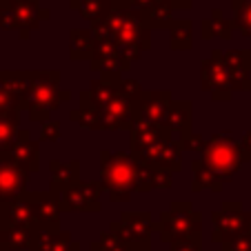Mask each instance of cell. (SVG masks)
Masks as SVG:
<instances>
[{
  "mask_svg": "<svg viewBox=\"0 0 251 251\" xmlns=\"http://www.w3.org/2000/svg\"><path fill=\"white\" fill-rule=\"evenodd\" d=\"M174 174L142 165L129 151H100V185L114 202H129L133 194L169 189Z\"/></svg>",
  "mask_w": 251,
  "mask_h": 251,
  "instance_id": "1",
  "label": "cell"
},
{
  "mask_svg": "<svg viewBox=\"0 0 251 251\" xmlns=\"http://www.w3.org/2000/svg\"><path fill=\"white\" fill-rule=\"evenodd\" d=\"M96 25L118 45L120 51L131 62L140 60L153 45V31L142 23L140 9H136L129 0H111L107 16Z\"/></svg>",
  "mask_w": 251,
  "mask_h": 251,
  "instance_id": "2",
  "label": "cell"
},
{
  "mask_svg": "<svg viewBox=\"0 0 251 251\" xmlns=\"http://www.w3.org/2000/svg\"><path fill=\"white\" fill-rule=\"evenodd\" d=\"M69 118L89 131H129L136 123V102H131L118 91L98 109L78 107L69 114Z\"/></svg>",
  "mask_w": 251,
  "mask_h": 251,
  "instance_id": "3",
  "label": "cell"
},
{
  "mask_svg": "<svg viewBox=\"0 0 251 251\" xmlns=\"http://www.w3.org/2000/svg\"><path fill=\"white\" fill-rule=\"evenodd\" d=\"M69 98H71L69 91L60 89V71L58 69L33 71L25 111L29 114L31 123H45Z\"/></svg>",
  "mask_w": 251,
  "mask_h": 251,
  "instance_id": "4",
  "label": "cell"
},
{
  "mask_svg": "<svg viewBox=\"0 0 251 251\" xmlns=\"http://www.w3.org/2000/svg\"><path fill=\"white\" fill-rule=\"evenodd\" d=\"M198 162L225 185L242 169L245 160H242V153H240V142L229 131L211 133L207 138V142H204V149L200 153Z\"/></svg>",
  "mask_w": 251,
  "mask_h": 251,
  "instance_id": "5",
  "label": "cell"
},
{
  "mask_svg": "<svg viewBox=\"0 0 251 251\" xmlns=\"http://www.w3.org/2000/svg\"><path fill=\"white\" fill-rule=\"evenodd\" d=\"M156 231L162 242L171 245L176 240L200 236L202 231V213L196 211L189 200H174L167 211H162L156 223Z\"/></svg>",
  "mask_w": 251,
  "mask_h": 251,
  "instance_id": "6",
  "label": "cell"
},
{
  "mask_svg": "<svg viewBox=\"0 0 251 251\" xmlns=\"http://www.w3.org/2000/svg\"><path fill=\"white\" fill-rule=\"evenodd\" d=\"M51 11L40 7V0H2L0 5V29L20 33V40H29L38 31L43 20H49Z\"/></svg>",
  "mask_w": 251,
  "mask_h": 251,
  "instance_id": "7",
  "label": "cell"
},
{
  "mask_svg": "<svg viewBox=\"0 0 251 251\" xmlns=\"http://www.w3.org/2000/svg\"><path fill=\"white\" fill-rule=\"evenodd\" d=\"M109 231H114L120 240L127 245V249H151V236L156 231L149 211H125L120 218L109 225Z\"/></svg>",
  "mask_w": 251,
  "mask_h": 251,
  "instance_id": "8",
  "label": "cell"
},
{
  "mask_svg": "<svg viewBox=\"0 0 251 251\" xmlns=\"http://www.w3.org/2000/svg\"><path fill=\"white\" fill-rule=\"evenodd\" d=\"M131 136V147L129 153L142 165L153 167L156 165L158 153L162 151L165 142L169 140L171 131L165 125H147V123H133V127L129 129Z\"/></svg>",
  "mask_w": 251,
  "mask_h": 251,
  "instance_id": "9",
  "label": "cell"
},
{
  "mask_svg": "<svg viewBox=\"0 0 251 251\" xmlns=\"http://www.w3.org/2000/svg\"><path fill=\"white\" fill-rule=\"evenodd\" d=\"M91 31H94V56L89 58V67L96 74H127L131 69L133 62L120 51V47L114 40L98 27V25H91Z\"/></svg>",
  "mask_w": 251,
  "mask_h": 251,
  "instance_id": "10",
  "label": "cell"
},
{
  "mask_svg": "<svg viewBox=\"0 0 251 251\" xmlns=\"http://www.w3.org/2000/svg\"><path fill=\"white\" fill-rule=\"evenodd\" d=\"M213 242H225L245 231H251V213L242 209L240 200H225L218 211L211 213Z\"/></svg>",
  "mask_w": 251,
  "mask_h": 251,
  "instance_id": "11",
  "label": "cell"
},
{
  "mask_svg": "<svg viewBox=\"0 0 251 251\" xmlns=\"http://www.w3.org/2000/svg\"><path fill=\"white\" fill-rule=\"evenodd\" d=\"M200 87L204 91H209V96L213 100H218V102H229L233 98V89L231 82H229L227 69H225L220 49H213L209 53V58H204L200 62Z\"/></svg>",
  "mask_w": 251,
  "mask_h": 251,
  "instance_id": "12",
  "label": "cell"
},
{
  "mask_svg": "<svg viewBox=\"0 0 251 251\" xmlns=\"http://www.w3.org/2000/svg\"><path fill=\"white\" fill-rule=\"evenodd\" d=\"M102 185L89 180H78L74 187L58 194L62 213H98L102 209Z\"/></svg>",
  "mask_w": 251,
  "mask_h": 251,
  "instance_id": "13",
  "label": "cell"
},
{
  "mask_svg": "<svg viewBox=\"0 0 251 251\" xmlns=\"http://www.w3.org/2000/svg\"><path fill=\"white\" fill-rule=\"evenodd\" d=\"M33 71H0V114L2 111H23L27 104L29 85Z\"/></svg>",
  "mask_w": 251,
  "mask_h": 251,
  "instance_id": "14",
  "label": "cell"
},
{
  "mask_svg": "<svg viewBox=\"0 0 251 251\" xmlns=\"http://www.w3.org/2000/svg\"><path fill=\"white\" fill-rule=\"evenodd\" d=\"M2 156L27 169L29 174H36L40 171V140H33L27 129H20L14 140L5 147Z\"/></svg>",
  "mask_w": 251,
  "mask_h": 251,
  "instance_id": "15",
  "label": "cell"
},
{
  "mask_svg": "<svg viewBox=\"0 0 251 251\" xmlns=\"http://www.w3.org/2000/svg\"><path fill=\"white\" fill-rule=\"evenodd\" d=\"M169 104H171V91L167 89L142 91L140 100L136 102V123L165 125Z\"/></svg>",
  "mask_w": 251,
  "mask_h": 251,
  "instance_id": "16",
  "label": "cell"
},
{
  "mask_svg": "<svg viewBox=\"0 0 251 251\" xmlns=\"http://www.w3.org/2000/svg\"><path fill=\"white\" fill-rule=\"evenodd\" d=\"M31 204V216L36 227H49V229H60V216L62 209L58 202V196L51 191H25Z\"/></svg>",
  "mask_w": 251,
  "mask_h": 251,
  "instance_id": "17",
  "label": "cell"
},
{
  "mask_svg": "<svg viewBox=\"0 0 251 251\" xmlns=\"http://www.w3.org/2000/svg\"><path fill=\"white\" fill-rule=\"evenodd\" d=\"M27 251H80V242L74 240L69 231L36 227Z\"/></svg>",
  "mask_w": 251,
  "mask_h": 251,
  "instance_id": "18",
  "label": "cell"
},
{
  "mask_svg": "<svg viewBox=\"0 0 251 251\" xmlns=\"http://www.w3.org/2000/svg\"><path fill=\"white\" fill-rule=\"evenodd\" d=\"M225 69L233 91H247L251 76V51L249 49H229L223 53Z\"/></svg>",
  "mask_w": 251,
  "mask_h": 251,
  "instance_id": "19",
  "label": "cell"
},
{
  "mask_svg": "<svg viewBox=\"0 0 251 251\" xmlns=\"http://www.w3.org/2000/svg\"><path fill=\"white\" fill-rule=\"evenodd\" d=\"M14 225L36 227L33 216H31V204H29V198L25 191L14 196V198L0 200V229L14 227Z\"/></svg>",
  "mask_w": 251,
  "mask_h": 251,
  "instance_id": "20",
  "label": "cell"
},
{
  "mask_svg": "<svg viewBox=\"0 0 251 251\" xmlns=\"http://www.w3.org/2000/svg\"><path fill=\"white\" fill-rule=\"evenodd\" d=\"M29 176L31 174L27 169L11 162L9 158L0 156V200L14 198V196L27 191Z\"/></svg>",
  "mask_w": 251,
  "mask_h": 251,
  "instance_id": "21",
  "label": "cell"
},
{
  "mask_svg": "<svg viewBox=\"0 0 251 251\" xmlns=\"http://www.w3.org/2000/svg\"><path fill=\"white\" fill-rule=\"evenodd\" d=\"M49 171H51V180H49V191L51 194H62L69 187H74L80 180V160H69V162H60V160H51L49 162Z\"/></svg>",
  "mask_w": 251,
  "mask_h": 251,
  "instance_id": "22",
  "label": "cell"
},
{
  "mask_svg": "<svg viewBox=\"0 0 251 251\" xmlns=\"http://www.w3.org/2000/svg\"><path fill=\"white\" fill-rule=\"evenodd\" d=\"M191 118H194V102L191 100H171L165 127L176 136H185L187 131H191Z\"/></svg>",
  "mask_w": 251,
  "mask_h": 251,
  "instance_id": "23",
  "label": "cell"
},
{
  "mask_svg": "<svg viewBox=\"0 0 251 251\" xmlns=\"http://www.w3.org/2000/svg\"><path fill=\"white\" fill-rule=\"evenodd\" d=\"M233 20L225 18V14L216 7L211 11L209 18H204L200 23V38L202 40H213V38H220V40H231L233 36Z\"/></svg>",
  "mask_w": 251,
  "mask_h": 251,
  "instance_id": "24",
  "label": "cell"
},
{
  "mask_svg": "<svg viewBox=\"0 0 251 251\" xmlns=\"http://www.w3.org/2000/svg\"><path fill=\"white\" fill-rule=\"evenodd\" d=\"M182 153H185V149H182L180 136L171 133L169 140H167L165 147H162V151L158 153L153 167L167 171V174H178V171H182Z\"/></svg>",
  "mask_w": 251,
  "mask_h": 251,
  "instance_id": "25",
  "label": "cell"
},
{
  "mask_svg": "<svg viewBox=\"0 0 251 251\" xmlns=\"http://www.w3.org/2000/svg\"><path fill=\"white\" fill-rule=\"evenodd\" d=\"M94 31L91 29H71L69 31V58L76 62H82L94 56Z\"/></svg>",
  "mask_w": 251,
  "mask_h": 251,
  "instance_id": "26",
  "label": "cell"
},
{
  "mask_svg": "<svg viewBox=\"0 0 251 251\" xmlns=\"http://www.w3.org/2000/svg\"><path fill=\"white\" fill-rule=\"evenodd\" d=\"M33 229H36V227H20V225L0 229V251H23V249H29V245H31V236H33Z\"/></svg>",
  "mask_w": 251,
  "mask_h": 251,
  "instance_id": "27",
  "label": "cell"
},
{
  "mask_svg": "<svg viewBox=\"0 0 251 251\" xmlns=\"http://www.w3.org/2000/svg\"><path fill=\"white\" fill-rule=\"evenodd\" d=\"M176 11L171 9L167 2H156L153 7H147V9H140V16H142V23L147 25L151 31H158V29H169L171 25H174V20H176Z\"/></svg>",
  "mask_w": 251,
  "mask_h": 251,
  "instance_id": "28",
  "label": "cell"
},
{
  "mask_svg": "<svg viewBox=\"0 0 251 251\" xmlns=\"http://www.w3.org/2000/svg\"><path fill=\"white\" fill-rule=\"evenodd\" d=\"M167 31H169V47L174 51H189L194 47V23L191 20H174V25Z\"/></svg>",
  "mask_w": 251,
  "mask_h": 251,
  "instance_id": "29",
  "label": "cell"
},
{
  "mask_svg": "<svg viewBox=\"0 0 251 251\" xmlns=\"http://www.w3.org/2000/svg\"><path fill=\"white\" fill-rule=\"evenodd\" d=\"M111 7V0H69V9H76L91 25L100 23L107 16Z\"/></svg>",
  "mask_w": 251,
  "mask_h": 251,
  "instance_id": "30",
  "label": "cell"
},
{
  "mask_svg": "<svg viewBox=\"0 0 251 251\" xmlns=\"http://www.w3.org/2000/svg\"><path fill=\"white\" fill-rule=\"evenodd\" d=\"M191 169H194V182H191V191L194 194H198V191H211V194H220L223 191V182L216 178L213 174H209L207 169H204L202 165L198 162V158H196L194 162H191Z\"/></svg>",
  "mask_w": 251,
  "mask_h": 251,
  "instance_id": "31",
  "label": "cell"
},
{
  "mask_svg": "<svg viewBox=\"0 0 251 251\" xmlns=\"http://www.w3.org/2000/svg\"><path fill=\"white\" fill-rule=\"evenodd\" d=\"M233 11V29L251 38V0H229Z\"/></svg>",
  "mask_w": 251,
  "mask_h": 251,
  "instance_id": "32",
  "label": "cell"
},
{
  "mask_svg": "<svg viewBox=\"0 0 251 251\" xmlns=\"http://www.w3.org/2000/svg\"><path fill=\"white\" fill-rule=\"evenodd\" d=\"M20 131V111H2L0 114V149L5 147L16 138Z\"/></svg>",
  "mask_w": 251,
  "mask_h": 251,
  "instance_id": "33",
  "label": "cell"
},
{
  "mask_svg": "<svg viewBox=\"0 0 251 251\" xmlns=\"http://www.w3.org/2000/svg\"><path fill=\"white\" fill-rule=\"evenodd\" d=\"M91 251H127V245L114 231H102L91 242Z\"/></svg>",
  "mask_w": 251,
  "mask_h": 251,
  "instance_id": "34",
  "label": "cell"
},
{
  "mask_svg": "<svg viewBox=\"0 0 251 251\" xmlns=\"http://www.w3.org/2000/svg\"><path fill=\"white\" fill-rule=\"evenodd\" d=\"M43 127H40V136H38V140L40 142H58L60 140V136H62V125L58 123V120H51V118H47L45 123H40Z\"/></svg>",
  "mask_w": 251,
  "mask_h": 251,
  "instance_id": "35",
  "label": "cell"
},
{
  "mask_svg": "<svg viewBox=\"0 0 251 251\" xmlns=\"http://www.w3.org/2000/svg\"><path fill=\"white\" fill-rule=\"evenodd\" d=\"M220 251H251V231H245L236 238L220 242Z\"/></svg>",
  "mask_w": 251,
  "mask_h": 251,
  "instance_id": "36",
  "label": "cell"
},
{
  "mask_svg": "<svg viewBox=\"0 0 251 251\" xmlns=\"http://www.w3.org/2000/svg\"><path fill=\"white\" fill-rule=\"evenodd\" d=\"M120 94L125 96V98H129L131 102H138L142 96V85L138 80H133V78H120V85H118Z\"/></svg>",
  "mask_w": 251,
  "mask_h": 251,
  "instance_id": "37",
  "label": "cell"
},
{
  "mask_svg": "<svg viewBox=\"0 0 251 251\" xmlns=\"http://www.w3.org/2000/svg\"><path fill=\"white\" fill-rule=\"evenodd\" d=\"M180 142H182V149H185V151H191V153H202L207 138L200 136V133H196V131H187L185 136H180Z\"/></svg>",
  "mask_w": 251,
  "mask_h": 251,
  "instance_id": "38",
  "label": "cell"
},
{
  "mask_svg": "<svg viewBox=\"0 0 251 251\" xmlns=\"http://www.w3.org/2000/svg\"><path fill=\"white\" fill-rule=\"evenodd\" d=\"M167 251H202V238L194 236V238H185V240H176L171 242Z\"/></svg>",
  "mask_w": 251,
  "mask_h": 251,
  "instance_id": "39",
  "label": "cell"
},
{
  "mask_svg": "<svg viewBox=\"0 0 251 251\" xmlns=\"http://www.w3.org/2000/svg\"><path fill=\"white\" fill-rule=\"evenodd\" d=\"M238 142H240L242 160H245V162H251V131H247L245 136H242Z\"/></svg>",
  "mask_w": 251,
  "mask_h": 251,
  "instance_id": "40",
  "label": "cell"
},
{
  "mask_svg": "<svg viewBox=\"0 0 251 251\" xmlns=\"http://www.w3.org/2000/svg\"><path fill=\"white\" fill-rule=\"evenodd\" d=\"M162 2H167V5L171 7L174 11H189L191 7H194V2L191 0H162Z\"/></svg>",
  "mask_w": 251,
  "mask_h": 251,
  "instance_id": "41",
  "label": "cell"
},
{
  "mask_svg": "<svg viewBox=\"0 0 251 251\" xmlns=\"http://www.w3.org/2000/svg\"><path fill=\"white\" fill-rule=\"evenodd\" d=\"M136 9H147V7H153L156 2H160V0H129Z\"/></svg>",
  "mask_w": 251,
  "mask_h": 251,
  "instance_id": "42",
  "label": "cell"
},
{
  "mask_svg": "<svg viewBox=\"0 0 251 251\" xmlns=\"http://www.w3.org/2000/svg\"><path fill=\"white\" fill-rule=\"evenodd\" d=\"M247 91H251V76H249V87H247Z\"/></svg>",
  "mask_w": 251,
  "mask_h": 251,
  "instance_id": "43",
  "label": "cell"
},
{
  "mask_svg": "<svg viewBox=\"0 0 251 251\" xmlns=\"http://www.w3.org/2000/svg\"><path fill=\"white\" fill-rule=\"evenodd\" d=\"M127 251H147V249H127Z\"/></svg>",
  "mask_w": 251,
  "mask_h": 251,
  "instance_id": "44",
  "label": "cell"
},
{
  "mask_svg": "<svg viewBox=\"0 0 251 251\" xmlns=\"http://www.w3.org/2000/svg\"><path fill=\"white\" fill-rule=\"evenodd\" d=\"M0 156H2V149H0Z\"/></svg>",
  "mask_w": 251,
  "mask_h": 251,
  "instance_id": "45",
  "label": "cell"
},
{
  "mask_svg": "<svg viewBox=\"0 0 251 251\" xmlns=\"http://www.w3.org/2000/svg\"><path fill=\"white\" fill-rule=\"evenodd\" d=\"M0 5H2V0H0Z\"/></svg>",
  "mask_w": 251,
  "mask_h": 251,
  "instance_id": "46",
  "label": "cell"
},
{
  "mask_svg": "<svg viewBox=\"0 0 251 251\" xmlns=\"http://www.w3.org/2000/svg\"><path fill=\"white\" fill-rule=\"evenodd\" d=\"M249 213H251V211H249Z\"/></svg>",
  "mask_w": 251,
  "mask_h": 251,
  "instance_id": "47",
  "label": "cell"
}]
</instances>
